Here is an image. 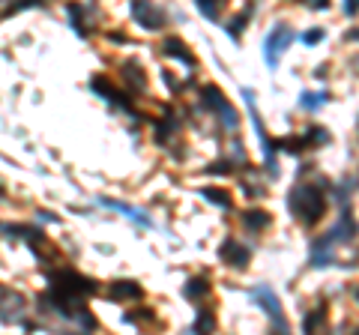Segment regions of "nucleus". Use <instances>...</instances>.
Wrapping results in <instances>:
<instances>
[{
  "instance_id": "1",
  "label": "nucleus",
  "mask_w": 359,
  "mask_h": 335,
  "mask_svg": "<svg viewBox=\"0 0 359 335\" xmlns=\"http://www.w3.org/2000/svg\"><path fill=\"white\" fill-rule=\"evenodd\" d=\"M290 39H294V33L284 30V27H279V36H276V33L269 36V42H266V63H269V66H276L279 51H281V48H284V42H290Z\"/></svg>"
},
{
  "instance_id": "2",
  "label": "nucleus",
  "mask_w": 359,
  "mask_h": 335,
  "mask_svg": "<svg viewBox=\"0 0 359 335\" xmlns=\"http://www.w3.org/2000/svg\"><path fill=\"white\" fill-rule=\"evenodd\" d=\"M254 299L266 305V311H269V314L279 320V326H281V329H287V323L281 320V311H279V299L272 296V290H269V287H258V290H254Z\"/></svg>"
},
{
  "instance_id": "3",
  "label": "nucleus",
  "mask_w": 359,
  "mask_h": 335,
  "mask_svg": "<svg viewBox=\"0 0 359 335\" xmlns=\"http://www.w3.org/2000/svg\"><path fill=\"white\" fill-rule=\"evenodd\" d=\"M132 9H135V15H141V24H144V27H159V24H162V15L153 12V6L147 3V0H135Z\"/></svg>"
},
{
  "instance_id": "4",
  "label": "nucleus",
  "mask_w": 359,
  "mask_h": 335,
  "mask_svg": "<svg viewBox=\"0 0 359 335\" xmlns=\"http://www.w3.org/2000/svg\"><path fill=\"white\" fill-rule=\"evenodd\" d=\"M105 207H111V209H120L123 216H129V219H138L141 224H150V219H144L138 209H132V207H126V204H120V201H105Z\"/></svg>"
},
{
  "instance_id": "5",
  "label": "nucleus",
  "mask_w": 359,
  "mask_h": 335,
  "mask_svg": "<svg viewBox=\"0 0 359 335\" xmlns=\"http://www.w3.org/2000/svg\"><path fill=\"white\" fill-rule=\"evenodd\" d=\"M198 6H201L203 12H207L210 18H216V3H213V0H198Z\"/></svg>"
},
{
  "instance_id": "6",
  "label": "nucleus",
  "mask_w": 359,
  "mask_h": 335,
  "mask_svg": "<svg viewBox=\"0 0 359 335\" xmlns=\"http://www.w3.org/2000/svg\"><path fill=\"white\" fill-rule=\"evenodd\" d=\"M320 39V30H312V33H305V42H317Z\"/></svg>"
}]
</instances>
